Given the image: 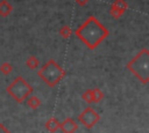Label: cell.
Listing matches in <instances>:
<instances>
[{"label":"cell","instance_id":"5bb4252c","mask_svg":"<svg viewBox=\"0 0 149 133\" xmlns=\"http://www.w3.org/2000/svg\"><path fill=\"white\" fill-rule=\"evenodd\" d=\"M0 72L3 74V75H9L12 72H13V66H12V64H9V62H2L1 65H0Z\"/></svg>","mask_w":149,"mask_h":133},{"label":"cell","instance_id":"8992f818","mask_svg":"<svg viewBox=\"0 0 149 133\" xmlns=\"http://www.w3.org/2000/svg\"><path fill=\"white\" fill-rule=\"evenodd\" d=\"M127 9H128V3L126 0H114L109 8V15L113 19L119 20L126 13Z\"/></svg>","mask_w":149,"mask_h":133},{"label":"cell","instance_id":"4fadbf2b","mask_svg":"<svg viewBox=\"0 0 149 133\" xmlns=\"http://www.w3.org/2000/svg\"><path fill=\"white\" fill-rule=\"evenodd\" d=\"M92 96H93V103H99L102 98H104V93L99 89V88H93L92 89Z\"/></svg>","mask_w":149,"mask_h":133},{"label":"cell","instance_id":"5b68a950","mask_svg":"<svg viewBox=\"0 0 149 133\" xmlns=\"http://www.w3.org/2000/svg\"><path fill=\"white\" fill-rule=\"evenodd\" d=\"M100 120V114L97 112V110H94L93 108L91 106H87L85 108L78 116V121L85 126L86 128L91 130L93 128Z\"/></svg>","mask_w":149,"mask_h":133},{"label":"cell","instance_id":"9a60e30c","mask_svg":"<svg viewBox=\"0 0 149 133\" xmlns=\"http://www.w3.org/2000/svg\"><path fill=\"white\" fill-rule=\"evenodd\" d=\"M81 98L87 103L91 104L93 103V96H92V89H86L83 94H81Z\"/></svg>","mask_w":149,"mask_h":133},{"label":"cell","instance_id":"3957f363","mask_svg":"<svg viewBox=\"0 0 149 133\" xmlns=\"http://www.w3.org/2000/svg\"><path fill=\"white\" fill-rule=\"evenodd\" d=\"M37 74L48 87L54 88L63 80L66 72L58 62H56V60L49 59L45 64L42 65V67H40Z\"/></svg>","mask_w":149,"mask_h":133},{"label":"cell","instance_id":"e0dca14e","mask_svg":"<svg viewBox=\"0 0 149 133\" xmlns=\"http://www.w3.org/2000/svg\"><path fill=\"white\" fill-rule=\"evenodd\" d=\"M74 1L77 2V5H78V6L84 7V6H85V5H86V3H87L90 0H74Z\"/></svg>","mask_w":149,"mask_h":133},{"label":"cell","instance_id":"ba28073f","mask_svg":"<svg viewBox=\"0 0 149 133\" xmlns=\"http://www.w3.org/2000/svg\"><path fill=\"white\" fill-rule=\"evenodd\" d=\"M12 12H13L12 3L7 0H0V16L1 17H7L12 14Z\"/></svg>","mask_w":149,"mask_h":133},{"label":"cell","instance_id":"7a4b0ae2","mask_svg":"<svg viewBox=\"0 0 149 133\" xmlns=\"http://www.w3.org/2000/svg\"><path fill=\"white\" fill-rule=\"evenodd\" d=\"M126 68L134 74V76L143 84L149 82V50L142 49L136 53V56L129 60L126 65Z\"/></svg>","mask_w":149,"mask_h":133},{"label":"cell","instance_id":"6da1fadb","mask_svg":"<svg viewBox=\"0 0 149 133\" xmlns=\"http://www.w3.org/2000/svg\"><path fill=\"white\" fill-rule=\"evenodd\" d=\"M74 35L81 43H84V45H86L87 49L94 50L107 38L109 30L95 16L91 15L74 30Z\"/></svg>","mask_w":149,"mask_h":133},{"label":"cell","instance_id":"30bf717a","mask_svg":"<svg viewBox=\"0 0 149 133\" xmlns=\"http://www.w3.org/2000/svg\"><path fill=\"white\" fill-rule=\"evenodd\" d=\"M41 104H42L41 99H40L37 96H35V95H30V96L27 98V105H28L31 110H37V109L41 106Z\"/></svg>","mask_w":149,"mask_h":133},{"label":"cell","instance_id":"277c9868","mask_svg":"<svg viewBox=\"0 0 149 133\" xmlns=\"http://www.w3.org/2000/svg\"><path fill=\"white\" fill-rule=\"evenodd\" d=\"M6 93L12 96L15 102L23 103L31 95L33 87L22 76L19 75L6 87Z\"/></svg>","mask_w":149,"mask_h":133},{"label":"cell","instance_id":"7c38bea8","mask_svg":"<svg viewBox=\"0 0 149 133\" xmlns=\"http://www.w3.org/2000/svg\"><path fill=\"white\" fill-rule=\"evenodd\" d=\"M72 34H73V30H72V29H71V27H70V25H68V24L63 25V27L59 29V35H61L64 39L70 38Z\"/></svg>","mask_w":149,"mask_h":133},{"label":"cell","instance_id":"9c48e42d","mask_svg":"<svg viewBox=\"0 0 149 133\" xmlns=\"http://www.w3.org/2000/svg\"><path fill=\"white\" fill-rule=\"evenodd\" d=\"M44 127H45V130H47L48 132L55 133L56 131L59 130V121H58V119H57L56 117H51V118H49V119L45 121Z\"/></svg>","mask_w":149,"mask_h":133},{"label":"cell","instance_id":"2e32d148","mask_svg":"<svg viewBox=\"0 0 149 133\" xmlns=\"http://www.w3.org/2000/svg\"><path fill=\"white\" fill-rule=\"evenodd\" d=\"M0 133H12L2 123H0Z\"/></svg>","mask_w":149,"mask_h":133},{"label":"cell","instance_id":"8fae6325","mask_svg":"<svg viewBox=\"0 0 149 133\" xmlns=\"http://www.w3.org/2000/svg\"><path fill=\"white\" fill-rule=\"evenodd\" d=\"M26 66L30 69H36L40 66V60L35 56H29L26 59Z\"/></svg>","mask_w":149,"mask_h":133},{"label":"cell","instance_id":"52a82bcc","mask_svg":"<svg viewBox=\"0 0 149 133\" xmlns=\"http://www.w3.org/2000/svg\"><path fill=\"white\" fill-rule=\"evenodd\" d=\"M59 130L62 133H74L78 130V123L72 118H65L62 123H59Z\"/></svg>","mask_w":149,"mask_h":133}]
</instances>
